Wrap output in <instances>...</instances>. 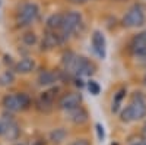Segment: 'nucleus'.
<instances>
[{"label": "nucleus", "mask_w": 146, "mask_h": 145, "mask_svg": "<svg viewBox=\"0 0 146 145\" xmlns=\"http://www.w3.org/2000/svg\"><path fill=\"white\" fill-rule=\"evenodd\" d=\"M2 104L9 112H21V110H27V108H29L31 98H29V95L25 94V92L9 94V95L3 97Z\"/></svg>", "instance_id": "2"}, {"label": "nucleus", "mask_w": 146, "mask_h": 145, "mask_svg": "<svg viewBox=\"0 0 146 145\" xmlns=\"http://www.w3.org/2000/svg\"><path fill=\"white\" fill-rule=\"evenodd\" d=\"M58 88H50V90H47L44 91L40 97H38V100H36V108L41 112H50L54 103H56V98H57V95H58Z\"/></svg>", "instance_id": "7"}, {"label": "nucleus", "mask_w": 146, "mask_h": 145, "mask_svg": "<svg viewBox=\"0 0 146 145\" xmlns=\"http://www.w3.org/2000/svg\"><path fill=\"white\" fill-rule=\"evenodd\" d=\"M124 97H126V88H121V90H118V91L114 94L113 104H111V112H113V113H117V112L120 110V106H121V103H123Z\"/></svg>", "instance_id": "17"}, {"label": "nucleus", "mask_w": 146, "mask_h": 145, "mask_svg": "<svg viewBox=\"0 0 146 145\" xmlns=\"http://www.w3.org/2000/svg\"><path fill=\"white\" fill-rule=\"evenodd\" d=\"M91 43H92V48H94V53L98 56L100 59H105V54H107V41H105V37L101 31H94L92 32V38H91Z\"/></svg>", "instance_id": "9"}, {"label": "nucleus", "mask_w": 146, "mask_h": 145, "mask_svg": "<svg viewBox=\"0 0 146 145\" xmlns=\"http://www.w3.org/2000/svg\"><path fill=\"white\" fill-rule=\"evenodd\" d=\"M66 117L69 122L75 123V125H82L88 120V112L85 110L82 106H78L75 108H70V110H66Z\"/></svg>", "instance_id": "12"}, {"label": "nucleus", "mask_w": 146, "mask_h": 145, "mask_svg": "<svg viewBox=\"0 0 146 145\" xmlns=\"http://www.w3.org/2000/svg\"><path fill=\"white\" fill-rule=\"evenodd\" d=\"M140 60H142V66H143V67H146V56H145V57H142Z\"/></svg>", "instance_id": "24"}, {"label": "nucleus", "mask_w": 146, "mask_h": 145, "mask_svg": "<svg viewBox=\"0 0 146 145\" xmlns=\"http://www.w3.org/2000/svg\"><path fill=\"white\" fill-rule=\"evenodd\" d=\"M80 23H82V15L76 10H70L63 15V23H62V28L58 31L64 38H67L69 35H72L73 32L78 31Z\"/></svg>", "instance_id": "4"}, {"label": "nucleus", "mask_w": 146, "mask_h": 145, "mask_svg": "<svg viewBox=\"0 0 146 145\" xmlns=\"http://www.w3.org/2000/svg\"><path fill=\"white\" fill-rule=\"evenodd\" d=\"M15 81V75L12 74L10 70H6L2 74V76H0V85H3V87H7L10 85V84H13Z\"/></svg>", "instance_id": "19"}, {"label": "nucleus", "mask_w": 146, "mask_h": 145, "mask_svg": "<svg viewBox=\"0 0 146 145\" xmlns=\"http://www.w3.org/2000/svg\"><path fill=\"white\" fill-rule=\"evenodd\" d=\"M145 128H146V123H145Z\"/></svg>", "instance_id": "30"}, {"label": "nucleus", "mask_w": 146, "mask_h": 145, "mask_svg": "<svg viewBox=\"0 0 146 145\" xmlns=\"http://www.w3.org/2000/svg\"><path fill=\"white\" fill-rule=\"evenodd\" d=\"M135 145H146V142H137V144H135Z\"/></svg>", "instance_id": "29"}, {"label": "nucleus", "mask_w": 146, "mask_h": 145, "mask_svg": "<svg viewBox=\"0 0 146 145\" xmlns=\"http://www.w3.org/2000/svg\"><path fill=\"white\" fill-rule=\"evenodd\" d=\"M80 103H82V94L80 92H67L58 100L57 106H58V108H62V110L66 112V110H70V108H75V107L80 106Z\"/></svg>", "instance_id": "10"}, {"label": "nucleus", "mask_w": 146, "mask_h": 145, "mask_svg": "<svg viewBox=\"0 0 146 145\" xmlns=\"http://www.w3.org/2000/svg\"><path fill=\"white\" fill-rule=\"evenodd\" d=\"M70 145H91V141L86 139V138H79L76 141H73Z\"/></svg>", "instance_id": "23"}, {"label": "nucleus", "mask_w": 146, "mask_h": 145, "mask_svg": "<svg viewBox=\"0 0 146 145\" xmlns=\"http://www.w3.org/2000/svg\"><path fill=\"white\" fill-rule=\"evenodd\" d=\"M86 88H88V91H89L92 95H100V92H101L100 84L96 82V81H94V79H89V81L86 82Z\"/></svg>", "instance_id": "20"}, {"label": "nucleus", "mask_w": 146, "mask_h": 145, "mask_svg": "<svg viewBox=\"0 0 146 145\" xmlns=\"http://www.w3.org/2000/svg\"><path fill=\"white\" fill-rule=\"evenodd\" d=\"M95 128H96V135H98V139H100V141H104L105 134H104V128H102V125H101V123H96Z\"/></svg>", "instance_id": "22"}, {"label": "nucleus", "mask_w": 146, "mask_h": 145, "mask_svg": "<svg viewBox=\"0 0 146 145\" xmlns=\"http://www.w3.org/2000/svg\"><path fill=\"white\" fill-rule=\"evenodd\" d=\"M63 15L64 13H54L50 18L47 19V28L50 31H58L62 28V23H63Z\"/></svg>", "instance_id": "15"}, {"label": "nucleus", "mask_w": 146, "mask_h": 145, "mask_svg": "<svg viewBox=\"0 0 146 145\" xmlns=\"http://www.w3.org/2000/svg\"><path fill=\"white\" fill-rule=\"evenodd\" d=\"M95 70H96L95 65L83 56H76L69 69V72L75 74L76 76H91L95 74Z\"/></svg>", "instance_id": "6"}, {"label": "nucleus", "mask_w": 146, "mask_h": 145, "mask_svg": "<svg viewBox=\"0 0 146 145\" xmlns=\"http://www.w3.org/2000/svg\"><path fill=\"white\" fill-rule=\"evenodd\" d=\"M38 15H40L38 5L36 3H25L18 12V16H16L18 25L19 27H28L32 22L36 21Z\"/></svg>", "instance_id": "5"}, {"label": "nucleus", "mask_w": 146, "mask_h": 145, "mask_svg": "<svg viewBox=\"0 0 146 145\" xmlns=\"http://www.w3.org/2000/svg\"><path fill=\"white\" fill-rule=\"evenodd\" d=\"M70 2H73V3H83V2H86V0H70Z\"/></svg>", "instance_id": "25"}, {"label": "nucleus", "mask_w": 146, "mask_h": 145, "mask_svg": "<svg viewBox=\"0 0 146 145\" xmlns=\"http://www.w3.org/2000/svg\"><path fill=\"white\" fill-rule=\"evenodd\" d=\"M146 116V98L142 92H135L131 101L127 107L120 112V120L123 123H130L135 120H140Z\"/></svg>", "instance_id": "1"}, {"label": "nucleus", "mask_w": 146, "mask_h": 145, "mask_svg": "<svg viewBox=\"0 0 146 145\" xmlns=\"http://www.w3.org/2000/svg\"><path fill=\"white\" fill-rule=\"evenodd\" d=\"M23 43H25L27 45H34L36 43V35L34 32H25L23 34V37H22Z\"/></svg>", "instance_id": "21"}, {"label": "nucleus", "mask_w": 146, "mask_h": 145, "mask_svg": "<svg viewBox=\"0 0 146 145\" xmlns=\"http://www.w3.org/2000/svg\"><path fill=\"white\" fill-rule=\"evenodd\" d=\"M142 135H143V139L146 142V128H143V132H142Z\"/></svg>", "instance_id": "26"}, {"label": "nucleus", "mask_w": 146, "mask_h": 145, "mask_svg": "<svg viewBox=\"0 0 146 145\" xmlns=\"http://www.w3.org/2000/svg\"><path fill=\"white\" fill-rule=\"evenodd\" d=\"M130 50L133 56L139 59L146 56V32H140L133 37V40L130 41Z\"/></svg>", "instance_id": "11"}, {"label": "nucleus", "mask_w": 146, "mask_h": 145, "mask_svg": "<svg viewBox=\"0 0 146 145\" xmlns=\"http://www.w3.org/2000/svg\"><path fill=\"white\" fill-rule=\"evenodd\" d=\"M146 22L145 7L142 5H133L123 16V25L127 28H137Z\"/></svg>", "instance_id": "3"}, {"label": "nucleus", "mask_w": 146, "mask_h": 145, "mask_svg": "<svg viewBox=\"0 0 146 145\" xmlns=\"http://www.w3.org/2000/svg\"><path fill=\"white\" fill-rule=\"evenodd\" d=\"M35 69V62H34V59H29V57H25V59H22L19 60V62L16 63L15 66V70L18 72V74H31V72Z\"/></svg>", "instance_id": "14"}, {"label": "nucleus", "mask_w": 146, "mask_h": 145, "mask_svg": "<svg viewBox=\"0 0 146 145\" xmlns=\"http://www.w3.org/2000/svg\"><path fill=\"white\" fill-rule=\"evenodd\" d=\"M58 74L57 72H53V70H44L42 74H40L38 76V84L42 87H48V85H53L54 82L58 81Z\"/></svg>", "instance_id": "13"}, {"label": "nucleus", "mask_w": 146, "mask_h": 145, "mask_svg": "<svg viewBox=\"0 0 146 145\" xmlns=\"http://www.w3.org/2000/svg\"><path fill=\"white\" fill-rule=\"evenodd\" d=\"M143 85H145V87H146V75H145V76H143Z\"/></svg>", "instance_id": "28"}, {"label": "nucleus", "mask_w": 146, "mask_h": 145, "mask_svg": "<svg viewBox=\"0 0 146 145\" xmlns=\"http://www.w3.org/2000/svg\"><path fill=\"white\" fill-rule=\"evenodd\" d=\"M36 145H45V144H44L42 141H38V142H36Z\"/></svg>", "instance_id": "27"}, {"label": "nucleus", "mask_w": 146, "mask_h": 145, "mask_svg": "<svg viewBox=\"0 0 146 145\" xmlns=\"http://www.w3.org/2000/svg\"><path fill=\"white\" fill-rule=\"evenodd\" d=\"M19 135H21V129H19V126L12 120V122H9V125H7V128H6V132H5V138L7 139V141H16L18 138H19Z\"/></svg>", "instance_id": "16"}, {"label": "nucleus", "mask_w": 146, "mask_h": 145, "mask_svg": "<svg viewBox=\"0 0 146 145\" xmlns=\"http://www.w3.org/2000/svg\"><path fill=\"white\" fill-rule=\"evenodd\" d=\"M64 41H66V38L60 34V31H50L48 29L44 34L41 47H42V50H51V48L58 47L60 44H63Z\"/></svg>", "instance_id": "8"}, {"label": "nucleus", "mask_w": 146, "mask_h": 145, "mask_svg": "<svg viewBox=\"0 0 146 145\" xmlns=\"http://www.w3.org/2000/svg\"><path fill=\"white\" fill-rule=\"evenodd\" d=\"M67 136V132L64 128H57V129H53L50 132V141L51 142H56V144H60L63 142Z\"/></svg>", "instance_id": "18"}]
</instances>
